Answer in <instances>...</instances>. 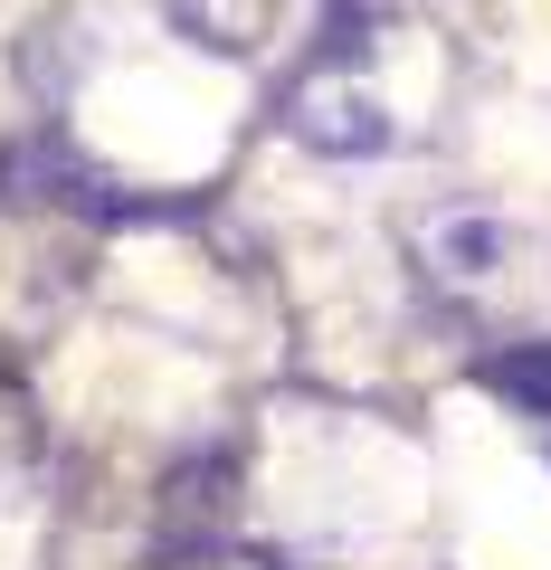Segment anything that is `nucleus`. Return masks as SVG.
Masks as SVG:
<instances>
[{
	"mask_svg": "<svg viewBox=\"0 0 551 570\" xmlns=\"http://www.w3.org/2000/svg\"><path fill=\"white\" fill-rule=\"evenodd\" d=\"M419 247H429V266L447 285H485L494 266H504V228H494V219H437Z\"/></svg>",
	"mask_w": 551,
	"mask_h": 570,
	"instance_id": "3",
	"label": "nucleus"
},
{
	"mask_svg": "<svg viewBox=\"0 0 551 570\" xmlns=\"http://www.w3.org/2000/svg\"><path fill=\"white\" fill-rule=\"evenodd\" d=\"M352 58H362V39H333L324 58L286 86V134L314 142V153H333V163H371V153H390V142H400L381 86H371Z\"/></svg>",
	"mask_w": 551,
	"mask_h": 570,
	"instance_id": "1",
	"label": "nucleus"
},
{
	"mask_svg": "<svg viewBox=\"0 0 551 570\" xmlns=\"http://www.w3.org/2000/svg\"><path fill=\"white\" fill-rule=\"evenodd\" d=\"M163 20L181 39L219 48V58H257L276 39V20H286V0H163Z\"/></svg>",
	"mask_w": 551,
	"mask_h": 570,
	"instance_id": "2",
	"label": "nucleus"
},
{
	"mask_svg": "<svg viewBox=\"0 0 551 570\" xmlns=\"http://www.w3.org/2000/svg\"><path fill=\"white\" fill-rule=\"evenodd\" d=\"M494 390H513L523 409H551V352H504V362H485Z\"/></svg>",
	"mask_w": 551,
	"mask_h": 570,
	"instance_id": "4",
	"label": "nucleus"
}]
</instances>
